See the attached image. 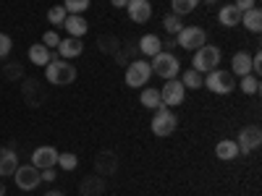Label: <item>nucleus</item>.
Masks as SVG:
<instances>
[{
  "label": "nucleus",
  "mask_w": 262,
  "mask_h": 196,
  "mask_svg": "<svg viewBox=\"0 0 262 196\" xmlns=\"http://www.w3.org/2000/svg\"><path fill=\"white\" fill-rule=\"evenodd\" d=\"M45 79L55 86H69L76 81V68L71 60H58V55H53V60L45 65Z\"/></svg>",
  "instance_id": "nucleus-1"
},
{
  "label": "nucleus",
  "mask_w": 262,
  "mask_h": 196,
  "mask_svg": "<svg viewBox=\"0 0 262 196\" xmlns=\"http://www.w3.org/2000/svg\"><path fill=\"white\" fill-rule=\"evenodd\" d=\"M149 128H152V134H155V136L165 139V136H170L173 131L179 128V118H176V113H173L170 107L160 105L155 110V115H152V120H149Z\"/></svg>",
  "instance_id": "nucleus-2"
},
{
  "label": "nucleus",
  "mask_w": 262,
  "mask_h": 196,
  "mask_svg": "<svg viewBox=\"0 0 262 196\" xmlns=\"http://www.w3.org/2000/svg\"><path fill=\"white\" fill-rule=\"evenodd\" d=\"M221 47L215 45H202L200 50H194V58H191V68L200 71V74H210L221 65Z\"/></svg>",
  "instance_id": "nucleus-3"
},
{
  "label": "nucleus",
  "mask_w": 262,
  "mask_h": 196,
  "mask_svg": "<svg viewBox=\"0 0 262 196\" xmlns=\"http://www.w3.org/2000/svg\"><path fill=\"white\" fill-rule=\"evenodd\" d=\"M149 68H152V74L160 76V79H176L179 71H181V63H179V58L173 53H163L160 50L158 55H152Z\"/></svg>",
  "instance_id": "nucleus-4"
},
{
  "label": "nucleus",
  "mask_w": 262,
  "mask_h": 196,
  "mask_svg": "<svg viewBox=\"0 0 262 196\" xmlns=\"http://www.w3.org/2000/svg\"><path fill=\"white\" fill-rule=\"evenodd\" d=\"M205 86H207L210 92H215V94H231L236 89V76L231 71L215 68V71L205 74Z\"/></svg>",
  "instance_id": "nucleus-5"
},
{
  "label": "nucleus",
  "mask_w": 262,
  "mask_h": 196,
  "mask_svg": "<svg viewBox=\"0 0 262 196\" xmlns=\"http://www.w3.org/2000/svg\"><path fill=\"white\" fill-rule=\"evenodd\" d=\"M176 45L194 53L202 45H207V32L202 27H181V32L176 34Z\"/></svg>",
  "instance_id": "nucleus-6"
},
{
  "label": "nucleus",
  "mask_w": 262,
  "mask_h": 196,
  "mask_svg": "<svg viewBox=\"0 0 262 196\" xmlns=\"http://www.w3.org/2000/svg\"><path fill=\"white\" fill-rule=\"evenodd\" d=\"M149 79H152V68L147 60H131L126 65V86H131V89H142Z\"/></svg>",
  "instance_id": "nucleus-7"
},
{
  "label": "nucleus",
  "mask_w": 262,
  "mask_h": 196,
  "mask_svg": "<svg viewBox=\"0 0 262 196\" xmlns=\"http://www.w3.org/2000/svg\"><path fill=\"white\" fill-rule=\"evenodd\" d=\"M233 141L238 146V155H252L262 144V131H259V126H244Z\"/></svg>",
  "instance_id": "nucleus-8"
},
{
  "label": "nucleus",
  "mask_w": 262,
  "mask_h": 196,
  "mask_svg": "<svg viewBox=\"0 0 262 196\" xmlns=\"http://www.w3.org/2000/svg\"><path fill=\"white\" fill-rule=\"evenodd\" d=\"M160 97H163L165 107H179L186 100V86L181 84V79H168L160 89Z\"/></svg>",
  "instance_id": "nucleus-9"
},
{
  "label": "nucleus",
  "mask_w": 262,
  "mask_h": 196,
  "mask_svg": "<svg viewBox=\"0 0 262 196\" xmlns=\"http://www.w3.org/2000/svg\"><path fill=\"white\" fill-rule=\"evenodd\" d=\"M13 176H16V186L21 191H34L42 183V176H39V170L34 165H18Z\"/></svg>",
  "instance_id": "nucleus-10"
},
{
  "label": "nucleus",
  "mask_w": 262,
  "mask_h": 196,
  "mask_svg": "<svg viewBox=\"0 0 262 196\" xmlns=\"http://www.w3.org/2000/svg\"><path fill=\"white\" fill-rule=\"evenodd\" d=\"M126 11H128V18L134 21V24H147L152 18V3L149 0H128Z\"/></svg>",
  "instance_id": "nucleus-11"
},
{
  "label": "nucleus",
  "mask_w": 262,
  "mask_h": 196,
  "mask_svg": "<svg viewBox=\"0 0 262 196\" xmlns=\"http://www.w3.org/2000/svg\"><path fill=\"white\" fill-rule=\"evenodd\" d=\"M32 165L37 170H45V167H55L58 165V152L53 146H37L32 152Z\"/></svg>",
  "instance_id": "nucleus-12"
},
{
  "label": "nucleus",
  "mask_w": 262,
  "mask_h": 196,
  "mask_svg": "<svg viewBox=\"0 0 262 196\" xmlns=\"http://www.w3.org/2000/svg\"><path fill=\"white\" fill-rule=\"evenodd\" d=\"M16 167H18V155H16V149H11V146H0V178L13 176Z\"/></svg>",
  "instance_id": "nucleus-13"
},
{
  "label": "nucleus",
  "mask_w": 262,
  "mask_h": 196,
  "mask_svg": "<svg viewBox=\"0 0 262 196\" xmlns=\"http://www.w3.org/2000/svg\"><path fill=\"white\" fill-rule=\"evenodd\" d=\"M231 74H233L236 79H242V76L252 74V53L238 50V53L231 58Z\"/></svg>",
  "instance_id": "nucleus-14"
},
{
  "label": "nucleus",
  "mask_w": 262,
  "mask_h": 196,
  "mask_svg": "<svg viewBox=\"0 0 262 196\" xmlns=\"http://www.w3.org/2000/svg\"><path fill=\"white\" fill-rule=\"evenodd\" d=\"M84 53V42L79 39V37H66V39H60V45H58V55L60 58H79Z\"/></svg>",
  "instance_id": "nucleus-15"
},
{
  "label": "nucleus",
  "mask_w": 262,
  "mask_h": 196,
  "mask_svg": "<svg viewBox=\"0 0 262 196\" xmlns=\"http://www.w3.org/2000/svg\"><path fill=\"white\" fill-rule=\"evenodd\" d=\"M217 21H221V27L233 29V27L242 24V11H238L233 3H228V6H223L221 11H217Z\"/></svg>",
  "instance_id": "nucleus-16"
},
{
  "label": "nucleus",
  "mask_w": 262,
  "mask_h": 196,
  "mask_svg": "<svg viewBox=\"0 0 262 196\" xmlns=\"http://www.w3.org/2000/svg\"><path fill=\"white\" fill-rule=\"evenodd\" d=\"M63 27H66V32H69V37H84L86 32H90V24H86V18L84 16H66V21H63Z\"/></svg>",
  "instance_id": "nucleus-17"
},
{
  "label": "nucleus",
  "mask_w": 262,
  "mask_h": 196,
  "mask_svg": "<svg viewBox=\"0 0 262 196\" xmlns=\"http://www.w3.org/2000/svg\"><path fill=\"white\" fill-rule=\"evenodd\" d=\"M242 27H244L247 32H252V34H259V32H262V11H259L257 6L242 13Z\"/></svg>",
  "instance_id": "nucleus-18"
},
{
  "label": "nucleus",
  "mask_w": 262,
  "mask_h": 196,
  "mask_svg": "<svg viewBox=\"0 0 262 196\" xmlns=\"http://www.w3.org/2000/svg\"><path fill=\"white\" fill-rule=\"evenodd\" d=\"M215 157L221 160V162H231L238 157V146L233 139H223V141H217L215 144Z\"/></svg>",
  "instance_id": "nucleus-19"
},
{
  "label": "nucleus",
  "mask_w": 262,
  "mask_h": 196,
  "mask_svg": "<svg viewBox=\"0 0 262 196\" xmlns=\"http://www.w3.org/2000/svg\"><path fill=\"white\" fill-rule=\"evenodd\" d=\"M160 50H163V39H160L158 34H144V37L139 39V53H142V55L152 58V55H158Z\"/></svg>",
  "instance_id": "nucleus-20"
},
{
  "label": "nucleus",
  "mask_w": 262,
  "mask_h": 196,
  "mask_svg": "<svg viewBox=\"0 0 262 196\" xmlns=\"http://www.w3.org/2000/svg\"><path fill=\"white\" fill-rule=\"evenodd\" d=\"M142 107H149V110H158V107L163 105V97H160V89H155V86H144L142 89V97H139Z\"/></svg>",
  "instance_id": "nucleus-21"
},
{
  "label": "nucleus",
  "mask_w": 262,
  "mask_h": 196,
  "mask_svg": "<svg viewBox=\"0 0 262 196\" xmlns=\"http://www.w3.org/2000/svg\"><path fill=\"white\" fill-rule=\"evenodd\" d=\"M29 60H32L34 65H42V68H45V65L53 60V55H50V50L42 45V42H37V45L29 47Z\"/></svg>",
  "instance_id": "nucleus-22"
},
{
  "label": "nucleus",
  "mask_w": 262,
  "mask_h": 196,
  "mask_svg": "<svg viewBox=\"0 0 262 196\" xmlns=\"http://www.w3.org/2000/svg\"><path fill=\"white\" fill-rule=\"evenodd\" d=\"M236 86L242 89L244 94H249V97H257L259 94V79L257 76H252V74H247V76H242V79H236Z\"/></svg>",
  "instance_id": "nucleus-23"
},
{
  "label": "nucleus",
  "mask_w": 262,
  "mask_h": 196,
  "mask_svg": "<svg viewBox=\"0 0 262 196\" xmlns=\"http://www.w3.org/2000/svg\"><path fill=\"white\" fill-rule=\"evenodd\" d=\"M24 100L34 107V105H39L42 100H45V92H42V86H39V84L27 81V84H24Z\"/></svg>",
  "instance_id": "nucleus-24"
},
{
  "label": "nucleus",
  "mask_w": 262,
  "mask_h": 196,
  "mask_svg": "<svg viewBox=\"0 0 262 196\" xmlns=\"http://www.w3.org/2000/svg\"><path fill=\"white\" fill-rule=\"evenodd\" d=\"M181 84L186 86V89H202V86H205V74H200V71L189 68V71H184Z\"/></svg>",
  "instance_id": "nucleus-25"
},
{
  "label": "nucleus",
  "mask_w": 262,
  "mask_h": 196,
  "mask_svg": "<svg viewBox=\"0 0 262 196\" xmlns=\"http://www.w3.org/2000/svg\"><path fill=\"white\" fill-rule=\"evenodd\" d=\"M196 3H200V0H170V8L176 16H186L196 8Z\"/></svg>",
  "instance_id": "nucleus-26"
},
{
  "label": "nucleus",
  "mask_w": 262,
  "mask_h": 196,
  "mask_svg": "<svg viewBox=\"0 0 262 196\" xmlns=\"http://www.w3.org/2000/svg\"><path fill=\"white\" fill-rule=\"evenodd\" d=\"M92 0H63V8L69 11L71 16H81L86 8H90Z\"/></svg>",
  "instance_id": "nucleus-27"
},
{
  "label": "nucleus",
  "mask_w": 262,
  "mask_h": 196,
  "mask_svg": "<svg viewBox=\"0 0 262 196\" xmlns=\"http://www.w3.org/2000/svg\"><path fill=\"white\" fill-rule=\"evenodd\" d=\"M76 165H79V157L74 155V152H63V155H58V167L60 170L71 173V170H76Z\"/></svg>",
  "instance_id": "nucleus-28"
},
{
  "label": "nucleus",
  "mask_w": 262,
  "mask_h": 196,
  "mask_svg": "<svg viewBox=\"0 0 262 196\" xmlns=\"http://www.w3.org/2000/svg\"><path fill=\"white\" fill-rule=\"evenodd\" d=\"M163 27H165V32H168V34L176 37V34L181 32V27H184V21H181V16H176V13H168V16H165V21H163Z\"/></svg>",
  "instance_id": "nucleus-29"
},
{
  "label": "nucleus",
  "mask_w": 262,
  "mask_h": 196,
  "mask_svg": "<svg viewBox=\"0 0 262 196\" xmlns=\"http://www.w3.org/2000/svg\"><path fill=\"white\" fill-rule=\"evenodd\" d=\"M102 178L97 181V178H84V183H81V193L84 196H95V193H102Z\"/></svg>",
  "instance_id": "nucleus-30"
},
{
  "label": "nucleus",
  "mask_w": 262,
  "mask_h": 196,
  "mask_svg": "<svg viewBox=\"0 0 262 196\" xmlns=\"http://www.w3.org/2000/svg\"><path fill=\"white\" fill-rule=\"evenodd\" d=\"M66 16H69V11H66L63 6H53V8L48 11V21H50L53 27H63Z\"/></svg>",
  "instance_id": "nucleus-31"
},
{
  "label": "nucleus",
  "mask_w": 262,
  "mask_h": 196,
  "mask_svg": "<svg viewBox=\"0 0 262 196\" xmlns=\"http://www.w3.org/2000/svg\"><path fill=\"white\" fill-rule=\"evenodd\" d=\"M42 45H45L48 50H50V47H58V45H60L58 32H53V29H50V32H45V34H42Z\"/></svg>",
  "instance_id": "nucleus-32"
},
{
  "label": "nucleus",
  "mask_w": 262,
  "mask_h": 196,
  "mask_svg": "<svg viewBox=\"0 0 262 196\" xmlns=\"http://www.w3.org/2000/svg\"><path fill=\"white\" fill-rule=\"evenodd\" d=\"M11 47H13V39L6 32H0V58H6L11 53Z\"/></svg>",
  "instance_id": "nucleus-33"
},
{
  "label": "nucleus",
  "mask_w": 262,
  "mask_h": 196,
  "mask_svg": "<svg viewBox=\"0 0 262 196\" xmlns=\"http://www.w3.org/2000/svg\"><path fill=\"white\" fill-rule=\"evenodd\" d=\"M97 45H100V50H105V53H113V47L118 45V39H116L113 34H107L102 42H97Z\"/></svg>",
  "instance_id": "nucleus-34"
},
{
  "label": "nucleus",
  "mask_w": 262,
  "mask_h": 196,
  "mask_svg": "<svg viewBox=\"0 0 262 196\" xmlns=\"http://www.w3.org/2000/svg\"><path fill=\"white\" fill-rule=\"evenodd\" d=\"M252 76H262V53H254L252 55Z\"/></svg>",
  "instance_id": "nucleus-35"
},
{
  "label": "nucleus",
  "mask_w": 262,
  "mask_h": 196,
  "mask_svg": "<svg viewBox=\"0 0 262 196\" xmlns=\"http://www.w3.org/2000/svg\"><path fill=\"white\" fill-rule=\"evenodd\" d=\"M233 6H236L238 11H242V13H244V11H249V8H254V6H257V0H236V3H233Z\"/></svg>",
  "instance_id": "nucleus-36"
},
{
  "label": "nucleus",
  "mask_w": 262,
  "mask_h": 196,
  "mask_svg": "<svg viewBox=\"0 0 262 196\" xmlns=\"http://www.w3.org/2000/svg\"><path fill=\"white\" fill-rule=\"evenodd\" d=\"M39 176H42V181L53 183V181H55V167H45V170H39Z\"/></svg>",
  "instance_id": "nucleus-37"
},
{
  "label": "nucleus",
  "mask_w": 262,
  "mask_h": 196,
  "mask_svg": "<svg viewBox=\"0 0 262 196\" xmlns=\"http://www.w3.org/2000/svg\"><path fill=\"white\" fill-rule=\"evenodd\" d=\"M6 76H8V79L21 76V65H18V63H16V65H8V68H6Z\"/></svg>",
  "instance_id": "nucleus-38"
},
{
  "label": "nucleus",
  "mask_w": 262,
  "mask_h": 196,
  "mask_svg": "<svg viewBox=\"0 0 262 196\" xmlns=\"http://www.w3.org/2000/svg\"><path fill=\"white\" fill-rule=\"evenodd\" d=\"M111 3H113L116 8H126V3H128V0H111Z\"/></svg>",
  "instance_id": "nucleus-39"
},
{
  "label": "nucleus",
  "mask_w": 262,
  "mask_h": 196,
  "mask_svg": "<svg viewBox=\"0 0 262 196\" xmlns=\"http://www.w3.org/2000/svg\"><path fill=\"white\" fill-rule=\"evenodd\" d=\"M45 196H66V193H63V191H48Z\"/></svg>",
  "instance_id": "nucleus-40"
},
{
  "label": "nucleus",
  "mask_w": 262,
  "mask_h": 196,
  "mask_svg": "<svg viewBox=\"0 0 262 196\" xmlns=\"http://www.w3.org/2000/svg\"><path fill=\"white\" fill-rule=\"evenodd\" d=\"M0 196H6V183L0 181Z\"/></svg>",
  "instance_id": "nucleus-41"
},
{
  "label": "nucleus",
  "mask_w": 262,
  "mask_h": 196,
  "mask_svg": "<svg viewBox=\"0 0 262 196\" xmlns=\"http://www.w3.org/2000/svg\"><path fill=\"white\" fill-rule=\"evenodd\" d=\"M205 3H215V0H205Z\"/></svg>",
  "instance_id": "nucleus-42"
}]
</instances>
